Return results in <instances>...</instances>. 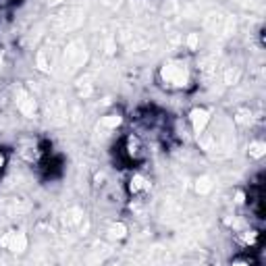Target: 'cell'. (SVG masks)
Wrapping results in <instances>:
<instances>
[{
	"mask_svg": "<svg viewBox=\"0 0 266 266\" xmlns=\"http://www.w3.org/2000/svg\"><path fill=\"white\" fill-rule=\"evenodd\" d=\"M160 81L168 90H181L189 83V71L185 63L181 61H168L160 66Z\"/></svg>",
	"mask_w": 266,
	"mask_h": 266,
	"instance_id": "cell-1",
	"label": "cell"
},
{
	"mask_svg": "<svg viewBox=\"0 0 266 266\" xmlns=\"http://www.w3.org/2000/svg\"><path fill=\"white\" fill-rule=\"evenodd\" d=\"M210 119H212V116H210V110H208V108H202V106H200V108H191V110H189V116H187L189 127H191V131H194L198 137L206 131Z\"/></svg>",
	"mask_w": 266,
	"mask_h": 266,
	"instance_id": "cell-2",
	"label": "cell"
},
{
	"mask_svg": "<svg viewBox=\"0 0 266 266\" xmlns=\"http://www.w3.org/2000/svg\"><path fill=\"white\" fill-rule=\"evenodd\" d=\"M0 246L11 249L15 254H21L27 249V235L21 233V231H9L2 239H0Z\"/></svg>",
	"mask_w": 266,
	"mask_h": 266,
	"instance_id": "cell-3",
	"label": "cell"
},
{
	"mask_svg": "<svg viewBox=\"0 0 266 266\" xmlns=\"http://www.w3.org/2000/svg\"><path fill=\"white\" fill-rule=\"evenodd\" d=\"M17 108H19L25 116H29V119H32V116L35 115V100H33L27 92L19 90V94H17Z\"/></svg>",
	"mask_w": 266,
	"mask_h": 266,
	"instance_id": "cell-4",
	"label": "cell"
},
{
	"mask_svg": "<svg viewBox=\"0 0 266 266\" xmlns=\"http://www.w3.org/2000/svg\"><path fill=\"white\" fill-rule=\"evenodd\" d=\"M125 154H127L129 160H139L144 156V148H142V142L135 137V135H129L125 139Z\"/></svg>",
	"mask_w": 266,
	"mask_h": 266,
	"instance_id": "cell-5",
	"label": "cell"
},
{
	"mask_svg": "<svg viewBox=\"0 0 266 266\" xmlns=\"http://www.w3.org/2000/svg\"><path fill=\"white\" fill-rule=\"evenodd\" d=\"M148 189H150V181H148L146 177L135 173L129 179V191L131 194H139V191H148Z\"/></svg>",
	"mask_w": 266,
	"mask_h": 266,
	"instance_id": "cell-6",
	"label": "cell"
},
{
	"mask_svg": "<svg viewBox=\"0 0 266 266\" xmlns=\"http://www.w3.org/2000/svg\"><path fill=\"white\" fill-rule=\"evenodd\" d=\"M249 158H254V160H260L264 158V154H266V144L262 142V139H254V142H249Z\"/></svg>",
	"mask_w": 266,
	"mask_h": 266,
	"instance_id": "cell-7",
	"label": "cell"
},
{
	"mask_svg": "<svg viewBox=\"0 0 266 266\" xmlns=\"http://www.w3.org/2000/svg\"><path fill=\"white\" fill-rule=\"evenodd\" d=\"M196 191L200 196H208L212 191V179L208 175H202V177H198L196 179Z\"/></svg>",
	"mask_w": 266,
	"mask_h": 266,
	"instance_id": "cell-8",
	"label": "cell"
},
{
	"mask_svg": "<svg viewBox=\"0 0 266 266\" xmlns=\"http://www.w3.org/2000/svg\"><path fill=\"white\" fill-rule=\"evenodd\" d=\"M258 231H254V229H246V231H241L239 233V241H241V246H246V248H252L254 243L258 241Z\"/></svg>",
	"mask_w": 266,
	"mask_h": 266,
	"instance_id": "cell-9",
	"label": "cell"
},
{
	"mask_svg": "<svg viewBox=\"0 0 266 266\" xmlns=\"http://www.w3.org/2000/svg\"><path fill=\"white\" fill-rule=\"evenodd\" d=\"M121 123H123L121 115H106V116H102L100 119V125L102 127H106V129H116Z\"/></svg>",
	"mask_w": 266,
	"mask_h": 266,
	"instance_id": "cell-10",
	"label": "cell"
},
{
	"mask_svg": "<svg viewBox=\"0 0 266 266\" xmlns=\"http://www.w3.org/2000/svg\"><path fill=\"white\" fill-rule=\"evenodd\" d=\"M254 119V113L249 108H239L237 113H235V123L237 125H249Z\"/></svg>",
	"mask_w": 266,
	"mask_h": 266,
	"instance_id": "cell-11",
	"label": "cell"
},
{
	"mask_svg": "<svg viewBox=\"0 0 266 266\" xmlns=\"http://www.w3.org/2000/svg\"><path fill=\"white\" fill-rule=\"evenodd\" d=\"M108 233H110V237H113V239H123L125 235H127V227H125L123 223H115L113 227L108 229Z\"/></svg>",
	"mask_w": 266,
	"mask_h": 266,
	"instance_id": "cell-12",
	"label": "cell"
},
{
	"mask_svg": "<svg viewBox=\"0 0 266 266\" xmlns=\"http://www.w3.org/2000/svg\"><path fill=\"white\" fill-rule=\"evenodd\" d=\"M198 46H200V33H189L187 35V48L191 52H196Z\"/></svg>",
	"mask_w": 266,
	"mask_h": 266,
	"instance_id": "cell-13",
	"label": "cell"
},
{
	"mask_svg": "<svg viewBox=\"0 0 266 266\" xmlns=\"http://www.w3.org/2000/svg\"><path fill=\"white\" fill-rule=\"evenodd\" d=\"M48 66H50V63L46 61V52H40L38 54V69L40 71H48Z\"/></svg>",
	"mask_w": 266,
	"mask_h": 266,
	"instance_id": "cell-14",
	"label": "cell"
},
{
	"mask_svg": "<svg viewBox=\"0 0 266 266\" xmlns=\"http://www.w3.org/2000/svg\"><path fill=\"white\" fill-rule=\"evenodd\" d=\"M6 165H9V154H6L4 150H0V171H2Z\"/></svg>",
	"mask_w": 266,
	"mask_h": 266,
	"instance_id": "cell-15",
	"label": "cell"
},
{
	"mask_svg": "<svg viewBox=\"0 0 266 266\" xmlns=\"http://www.w3.org/2000/svg\"><path fill=\"white\" fill-rule=\"evenodd\" d=\"M235 204L237 206L246 204V194H243V191H235Z\"/></svg>",
	"mask_w": 266,
	"mask_h": 266,
	"instance_id": "cell-16",
	"label": "cell"
},
{
	"mask_svg": "<svg viewBox=\"0 0 266 266\" xmlns=\"http://www.w3.org/2000/svg\"><path fill=\"white\" fill-rule=\"evenodd\" d=\"M61 2H65V0H48V4H50V6H54V4H61Z\"/></svg>",
	"mask_w": 266,
	"mask_h": 266,
	"instance_id": "cell-17",
	"label": "cell"
},
{
	"mask_svg": "<svg viewBox=\"0 0 266 266\" xmlns=\"http://www.w3.org/2000/svg\"><path fill=\"white\" fill-rule=\"evenodd\" d=\"M0 69H2V54H0Z\"/></svg>",
	"mask_w": 266,
	"mask_h": 266,
	"instance_id": "cell-18",
	"label": "cell"
}]
</instances>
